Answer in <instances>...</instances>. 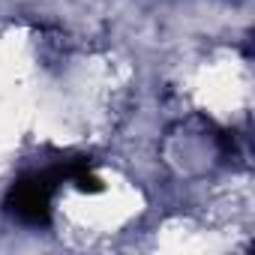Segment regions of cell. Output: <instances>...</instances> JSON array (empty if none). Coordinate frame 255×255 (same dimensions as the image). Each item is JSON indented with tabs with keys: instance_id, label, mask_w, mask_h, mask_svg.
Here are the masks:
<instances>
[{
	"instance_id": "1",
	"label": "cell",
	"mask_w": 255,
	"mask_h": 255,
	"mask_svg": "<svg viewBox=\"0 0 255 255\" xmlns=\"http://www.w3.org/2000/svg\"><path fill=\"white\" fill-rule=\"evenodd\" d=\"M60 180H63L60 168H54L42 177L18 180L6 195V207L27 225H48V219H51V192Z\"/></svg>"
}]
</instances>
